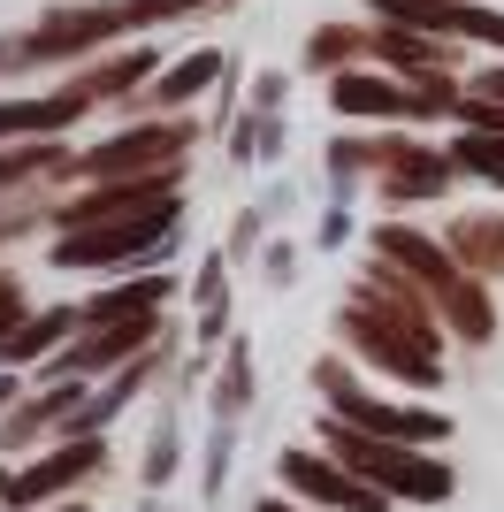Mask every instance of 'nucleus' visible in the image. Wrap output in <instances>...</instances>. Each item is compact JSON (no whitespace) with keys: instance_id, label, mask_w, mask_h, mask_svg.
<instances>
[{"instance_id":"f257e3e1","label":"nucleus","mask_w":504,"mask_h":512,"mask_svg":"<svg viewBox=\"0 0 504 512\" xmlns=\"http://www.w3.org/2000/svg\"><path fill=\"white\" fill-rule=\"evenodd\" d=\"M329 451L359 474V482H375V490L420 497V505L451 497V467H443V459L405 451V444H390V436H367V428H352V421H329Z\"/></svg>"},{"instance_id":"f03ea898","label":"nucleus","mask_w":504,"mask_h":512,"mask_svg":"<svg viewBox=\"0 0 504 512\" xmlns=\"http://www.w3.org/2000/svg\"><path fill=\"white\" fill-rule=\"evenodd\" d=\"M191 130L184 123H153V130H130V138H115V146L84 153V161H69V169L100 176V184H130V176H168L176 169V153H184Z\"/></svg>"},{"instance_id":"7ed1b4c3","label":"nucleus","mask_w":504,"mask_h":512,"mask_svg":"<svg viewBox=\"0 0 504 512\" xmlns=\"http://www.w3.org/2000/svg\"><path fill=\"white\" fill-rule=\"evenodd\" d=\"M321 390L336 398V421L367 428V436H390V444H436L443 421L436 413H413V406H382V398H367V390L344 383V367H321Z\"/></svg>"},{"instance_id":"20e7f679","label":"nucleus","mask_w":504,"mask_h":512,"mask_svg":"<svg viewBox=\"0 0 504 512\" xmlns=\"http://www.w3.org/2000/svg\"><path fill=\"white\" fill-rule=\"evenodd\" d=\"M382 16L413 23V31H451V39H489L504 46V8H474V0H375Z\"/></svg>"},{"instance_id":"39448f33","label":"nucleus","mask_w":504,"mask_h":512,"mask_svg":"<svg viewBox=\"0 0 504 512\" xmlns=\"http://www.w3.org/2000/svg\"><path fill=\"white\" fill-rule=\"evenodd\" d=\"M283 482H291V490H306L314 505H344V512H375V505H382L375 482H359L344 459H314V451H291V459H283Z\"/></svg>"},{"instance_id":"423d86ee","label":"nucleus","mask_w":504,"mask_h":512,"mask_svg":"<svg viewBox=\"0 0 504 512\" xmlns=\"http://www.w3.org/2000/svg\"><path fill=\"white\" fill-rule=\"evenodd\" d=\"M168 222H92V230H69L54 253L69 260V268H92V260H130L146 253V245H161Z\"/></svg>"},{"instance_id":"0eeeda50","label":"nucleus","mask_w":504,"mask_h":512,"mask_svg":"<svg viewBox=\"0 0 504 512\" xmlns=\"http://www.w3.org/2000/svg\"><path fill=\"white\" fill-rule=\"evenodd\" d=\"M382 260H398L405 276H413L420 291H436V299H451V291L466 283L459 268H451V260H443L428 237H413V230H382Z\"/></svg>"},{"instance_id":"6e6552de","label":"nucleus","mask_w":504,"mask_h":512,"mask_svg":"<svg viewBox=\"0 0 504 512\" xmlns=\"http://www.w3.org/2000/svg\"><path fill=\"white\" fill-rule=\"evenodd\" d=\"M92 467H100V444H62L54 459H39V467L23 474L8 497H16V505H39V497H54V490H69V482H84Z\"/></svg>"},{"instance_id":"1a4fd4ad","label":"nucleus","mask_w":504,"mask_h":512,"mask_svg":"<svg viewBox=\"0 0 504 512\" xmlns=\"http://www.w3.org/2000/svg\"><path fill=\"white\" fill-rule=\"evenodd\" d=\"M336 115H359V123H367V115H420V100L398 92V85H382V77H352V69H344V77H336Z\"/></svg>"},{"instance_id":"9d476101","label":"nucleus","mask_w":504,"mask_h":512,"mask_svg":"<svg viewBox=\"0 0 504 512\" xmlns=\"http://www.w3.org/2000/svg\"><path fill=\"white\" fill-rule=\"evenodd\" d=\"M146 337H153V314H138V321H107V329H92V344H77V352H69V367H115V360H130Z\"/></svg>"},{"instance_id":"9b49d317","label":"nucleus","mask_w":504,"mask_h":512,"mask_svg":"<svg viewBox=\"0 0 504 512\" xmlns=\"http://www.w3.org/2000/svg\"><path fill=\"white\" fill-rule=\"evenodd\" d=\"M77 115H84L77 92H54V100H8V107H0V138H16V130H62V123H77Z\"/></svg>"},{"instance_id":"f8f14e48","label":"nucleus","mask_w":504,"mask_h":512,"mask_svg":"<svg viewBox=\"0 0 504 512\" xmlns=\"http://www.w3.org/2000/svg\"><path fill=\"white\" fill-rule=\"evenodd\" d=\"M214 77H222V54H191V62H176L138 107H176V100H191V92H207Z\"/></svg>"},{"instance_id":"ddd939ff","label":"nucleus","mask_w":504,"mask_h":512,"mask_svg":"<svg viewBox=\"0 0 504 512\" xmlns=\"http://www.w3.org/2000/svg\"><path fill=\"white\" fill-rule=\"evenodd\" d=\"M443 184H451V169H443V161H436L428 146H413V153L398 161V169H390V199H436Z\"/></svg>"},{"instance_id":"4468645a","label":"nucleus","mask_w":504,"mask_h":512,"mask_svg":"<svg viewBox=\"0 0 504 512\" xmlns=\"http://www.w3.org/2000/svg\"><path fill=\"white\" fill-rule=\"evenodd\" d=\"M138 77H146V54H123V62H100L92 77H77L69 92H77V100L92 107V100H115V92H130Z\"/></svg>"},{"instance_id":"2eb2a0df","label":"nucleus","mask_w":504,"mask_h":512,"mask_svg":"<svg viewBox=\"0 0 504 512\" xmlns=\"http://www.w3.org/2000/svg\"><path fill=\"white\" fill-rule=\"evenodd\" d=\"M451 245H459V260H474V268H504V222H459Z\"/></svg>"},{"instance_id":"dca6fc26","label":"nucleus","mask_w":504,"mask_h":512,"mask_svg":"<svg viewBox=\"0 0 504 512\" xmlns=\"http://www.w3.org/2000/svg\"><path fill=\"white\" fill-rule=\"evenodd\" d=\"M459 115H466V123H482V130H504V69H497V77H474V85L459 92Z\"/></svg>"},{"instance_id":"f3484780","label":"nucleus","mask_w":504,"mask_h":512,"mask_svg":"<svg viewBox=\"0 0 504 512\" xmlns=\"http://www.w3.org/2000/svg\"><path fill=\"white\" fill-rule=\"evenodd\" d=\"M69 329V314H39V321H23L16 337H8V360H39V352H54Z\"/></svg>"},{"instance_id":"a211bd4d","label":"nucleus","mask_w":504,"mask_h":512,"mask_svg":"<svg viewBox=\"0 0 504 512\" xmlns=\"http://www.w3.org/2000/svg\"><path fill=\"white\" fill-rule=\"evenodd\" d=\"M39 169H69V153L62 146H16V153H0V184H16V176H39Z\"/></svg>"},{"instance_id":"6ab92c4d","label":"nucleus","mask_w":504,"mask_h":512,"mask_svg":"<svg viewBox=\"0 0 504 512\" xmlns=\"http://www.w3.org/2000/svg\"><path fill=\"white\" fill-rule=\"evenodd\" d=\"M359 46H367V31H352V23H329V31H314V62L336 69V62H352Z\"/></svg>"},{"instance_id":"aec40b11","label":"nucleus","mask_w":504,"mask_h":512,"mask_svg":"<svg viewBox=\"0 0 504 512\" xmlns=\"http://www.w3.org/2000/svg\"><path fill=\"white\" fill-rule=\"evenodd\" d=\"M375 46H382V54H390V62H398V69H436V62H443L436 46H420V39H405V31H390V39H375Z\"/></svg>"},{"instance_id":"412c9836","label":"nucleus","mask_w":504,"mask_h":512,"mask_svg":"<svg viewBox=\"0 0 504 512\" xmlns=\"http://www.w3.org/2000/svg\"><path fill=\"white\" fill-rule=\"evenodd\" d=\"M0 329H23L16 321V283H0Z\"/></svg>"},{"instance_id":"4be33fe9","label":"nucleus","mask_w":504,"mask_h":512,"mask_svg":"<svg viewBox=\"0 0 504 512\" xmlns=\"http://www.w3.org/2000/svg\"><path fill=\"white\" fill-rule=\"evenodd\" d=\"M260 512H291V505H260Z\"/></svg>"}]
</instances>
